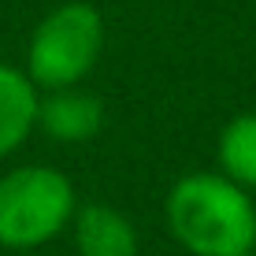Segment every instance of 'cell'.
Wrapping results in <instances>:
<instances>
[{
	"mask_svg": "<svg viewBox=\"0 0 256 256\" xmlns=\"http://www.w3.org/2000/svg\"><path fill=\"white\" fill-rule=\"evenodd\" d=\"M167 226L193 256H242L256 249V204L223 171H197L167 193Z\"/></svg>",
	"mask_w": 256,
	"mask_h": 256,
	"instance_id": "1",
	"label": "cell"
},
{
	"mask_svg": "<svg viewBox=\"0 0 256 256\" xmlns=\"http://www.w3.org/2000/svg\"><path fill=\"white\" fill-rule=\"evenodd\" d=\"M104 22L90 4H64L38 22L26 48V74L38 90H67L100 60Z\"/></svg>",
	"mask_w": 256,
	"mask_h": 256,
	"instance_id": "3",
	"label": "cell"
},
{
	"mask_svg": "<svg viewBox=\"0 0 256 256\" xmlns=\"http://www.w3.org/2000/svg\"><path fill=\"white\" fill-rule=\"evenodd\" d=\"M38 126L45 130L52 141L64 145H78L100 134L104 126V104L93 93H82L74 86L67 90H48V96L38 100Z\"/></svg>",
	"mask_w": 256,
	"mask_h": 256,
	"instance_id": "4",
	"label": "cell"
},
{
	"mask_svg": "<svg viewBox=\"0 0 256 256\" xmlns=\"http://www.w3.org/2000/svg\"><path fill=\"white\" fill-rule=\"evenodd\" d=\"M216 160H219V171L230 182L256 190V112H245V116H238L223 126L216 145Z\"/></svg>",
	"mask_w": 256,
	"mask_h": 256,
	"instance_id": "7",
	"label": "cell"
},
{
	"mask_svg": "<svg viewBox=\"0 0 256 256\" xmlns=\"http://www.w3.org/2000/svg\"><path fill=\"white\" fill-rule=\"evenodd\" d=\"M78 212L74 186L45 164L0 174V249H41L70 226Z\"/></svg>",
	"mask_w": 256,
	"mask_h": 256,
	"instance_id": "2",
	"label": "cell"
},
{
	"mask_svg": "<svg viewBox=\"0 0 256 256\" xmlns=\"http://www.w3.org/2000/svg\"><path fill=\"white\" fill-rule=\"evenodd\" d=\"M78 256H138V230L108 204H82L70 219Z\"/></svg>",
	"mask_w": 256,
	"mask_h": 256,
	"instance_id": "5",
	"label": "cell"
},
{
	"mask_svg": "<svg viewBox=\"0 0 256 256\" xmlns=\"http://www.w3.org/2000/svg\"><path fill=\"white\" fill-rule=\"evenodd\" d=\"M38 86L19 67L0 64V160L19 152L38 126Z\"/></svg>",
	"mask_w": 256,
	"mask_h": 256,
	"instance_id": "6",
	"label": "cell"
},
{
	"mask_svg": "<svg viewBox=\"0 0 256 256\" xmlns=\"http://www.w3.org/2000/svg\"><path fill=\"white\" fill-rule=\"evenodd\" d=\"M242 256H256V252H242Z\"/></svg>",
	"mask_w": 256,
	"mask_h": 256,
	"instance_id": "8",
	"label": "cell"
}]
</instances>
